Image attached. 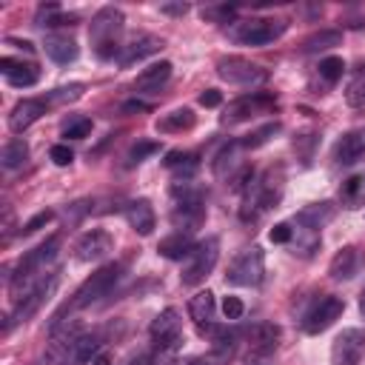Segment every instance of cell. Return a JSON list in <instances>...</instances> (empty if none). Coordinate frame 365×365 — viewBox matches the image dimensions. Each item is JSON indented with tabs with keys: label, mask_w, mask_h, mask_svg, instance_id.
I'll return each mask as SVG.
<instances>
[{
	"label": "cell",
	"mask_w": 365,
	"mask_h": 365,
	"mask_svg": "<svg viewBox=\"0 0 365 365\" xmlns=\"http://www.w3.org/2000/svg\"><path fill=\"white\" fill-rule=\"evenodd\" d=\"M268 237H271V242H291L294 240V228L288 222H277Z\"/></svg>",
	"instance_id": "ee69618b"
},
{
	"label": "cell",
	"mask_w": 365,
	"mask_h": 365,
	"mask_svg": "<svg viewBox=\"0 0 365 365\" xmlns=\"http://www.w3.org/2000/svg\"><path fill=\"white\" fill-rule=\"evenodd\" d=\"M277 106V97L268 94V91H251L245 97H237L234 103H228L225 114H222V123L225 125H234V123H242V120H251L257 114H265Z\"/></svg>",
	"instance_id": "9c48e42d"
},
{
	"label": "cell",
	"mask_w": 365,
	"mask_h": 365,
	"mask_svg": "<svg viewBox=\"0 0 365 365\" xmlns=\"http://www.w3.org/2000/svg\"><path fill=\"white\" fill-rule=\"evenodd\" d=\"M151 342L160 351H177L182 342V319L177 314V308H163L154 319H151Z\"/></svg>",
	"instance_id": "52a82bcc"
},
{
	"label": "cell",
	"mask_w": 365,
	"mask_h": 365,
	"mask_svg": "<svg viewBox=\"0 0 365 365\" xmlns=\"http://www.w3.org/2000/svg\"><path fill=\"white\" fill-rule=\"evenodd\" d=\"M11 46H17V48H23V51H31V43L29 40H9Z\"/></svg>",
	"instance_id": "681fc988"
},
{
	"label": "cell",
	"mask_w": 365,
	"mask_h": 365,
	"mask_svg": "<svg viewBox=\"0 0 365 365\" xmlns=\"http://www.w3.org/2000/svg\"><path fill=\"white\" fill-rule=\"evenodd\" d=\"M83 91H86V86H83V83H68V86L54 88V91L46 97V103H74V100H80V97H83Z\"/></svg>",
	"instance_id": "836d02e7"
},
{
	"label": "cell",
	"mask_w": 365,
	"mask_h": 365,
	"mask_svg": "<svg viewBox=\"0 0 365 365\" xmlns=\"http://www.w3.org/2000/svg\"><path fill=\"white\" fill-rule=\"evenodd\" d=\"M237 14L234 6H205L202 9V17L205 20H214V23H228L231 26V17Z\"/></svg>",
	"instance_id": "74e56055"
},
{
	"label": "cell",
	"mask_w": 365,
	"mask_h": 365,
	"mask_svg": "<svg viewBox=\"0 0 365 365\" xmlns=\"http://www.w3.org/2000/svg\"><path fill=\"white\" fill-rule=\"evenodd\" d=\"M71 20H74V14H63L57 3H46L37 11V26H66Z\"/></svg>",
	"instance_id": "1f68e13d"
},
{
	"label": "cell",
	"mask_w": 365,
	"mask_h": 365,
	"mask_svg": "<svg viewBox=\"0 0 365 365\" xmlns=\"http://www.w3.org/2000/svg\"><path fill=\"white\" fill-rule=\"evenodd\" d=\"M128 365H151V354H137Z\"/></svg>",
	"instance_id": "c3c4849f"
},
{
	"label": "cell",
	"mask_w": 365,
	"mask_h": 365,
	"mask_svg": "<svg viewBox=\"0 0 365 365\" xmlns=\"http://www.w3.org/2000/svg\"><path fill=\"white\" fill-rule=\"evenodd\" d=\"M168 77H171V63H168V60H160V63H151L148 68H143V71L137 74L134 88L151 94V91H157Z\"/></svg>",
	"instance_id": "484cf974"
},
{
	"label": "cell",
	"mask_w": 365,
	"mask_h": 365,
	"mask_svg": "<svg viewBox=\"0 0 365 365\" xmlns=\"http://www.w3.org/2000/svg\"><path fill=\"white\" fill-rule=\"evenodd\" d=\"M83 336L80 331V322H68V319H60L57 325H51V339H48V351H46V362L48 365H63L66 359H71L74 354V345L77 339Z\"/></svg>",
	"instance_id": "ba28073f"
},
{
	"label": "cell",
	"mask_w": 365,
	"mask_h": 365,
	"mask_svg": "<svg viewBox=\"0 0 365 365\" xmlns=\"http://www.w3.org/2000/svg\"><path fill=\"white\" fill-rule=\"evenodd\" d=\"M111 248H114L111 234L103 231V228H91V231L80 234V240L74 242V257H77L80 262H97V259L108 257Z\"/></svg>",
	"instance_id": "4fadbf2b"
},
{
	"label": "cell",
	"mask_w": 365,
	"mask_h": 365,
	"mask_svg": "<svg viewBox=\"0 0 365 365\" xmlns=\"http://www.w3.org/2000/svg\"><path fill=\"white\" fill-rule=\"evenodd\" d=\"M163 46H165V43H163V37H157V34H134V37L123 46L117 63H120L123 68H128V66H134V63H140V60L157 54Z\"/></svg>",
	"instance_id": "5bb4252c"
},
{
	"label": "cell",
	"mask_w": 365,
	"mask_h": 365,
	"mask_svg": "<svg viewBox=\"0 0 365 365\" xmlns=\"http://www.w3.org/2000/svg\"><path fill=\"white\" fill-rule=\"evenodd\" d=\"M46 114V100H20L14 108H11V114H9V128L14 131V134H23L29 125H34L40 117Z\"/></svg>",
	"instance_id": "ac0fdd59"
},
{
	"label": "cell",
	"mask_w": 365,
	"mask_h": 365,
	"mask_svg": "<svg viewBox=\"0 0 365 365\" xmlns=\"http://www.w3.org/2000/svg\"><path fill=\"white\" fill-rule=\"evenodd\" d=\"M197 100H200V106H205V108H214V106H220V103H222V94H220L217 88H205V91H202Z\"/></svg>",
	"instance_id": "f6af8a7d"
},
{
	"label": "cell",
	"mask_w": 365,
	"mask_h": 365,
	"mask_svg": "<svg viewBox=\"0 0 365 365\" xmlns=\"http://www.w3.org/2000/svg\"><path fill=\"white\" fill-rule=\"evenodd\" d=\"M282 34H285V20H271V17H251L228 26V37L245 46H268Z\"/></svg>",
	"instance_id": "7a4b0ae2"
},
{
	"label": "cell",
	"mask_w": 365,
	"mask_h": 365,
	"mask_svg": "<svg viewBox=\"0 0 365 365\" xmlns=\"http://www.w3.org/2000/svg\"><path fill=\"white\" fill-rule=\"evenodd\" d=\"M342 43V31L336 29H322V31H314L311 37L302 40V51L305 54H314V51H325V48H334Z\"/></svg>",
	"instance_id": "f1b7e54d"
},
{
	"label": "cell",
	"mask_w": 365,
	"mask_h": 365,
	"mask_svg": "<svg viewBox=\"0 0 365 365\" xmlns=\"http://www.w3.org/2000/svg\"><path fill=\"white\" fill-rule=\"evenodd\" d=\"M125 29V17L117 6H103L94 17H91V26H88V40H91V48L100 60H114L120 57L123 51V43H120V34Z\"/></svg>",
	"instance_id": "6da1fadb"
},
{
	"label": "cell",
	"mask_w": 365,
	"mask_h": 365,
	"mask_svg": "<svg viewBox=\"0 0 365 365\" xmlns=\"http://www.w3.org/2000/svg\"><path fill=\"white\" fill-rule=\"evenodd\" d=\"M120 271H123V265H117V262H108V265H103V268H97L77 291H74V299L66 305V311H74V308H88L91 302H97L100 297H106L111 288H114V282L120 279Z\"/></svg>",
	"instance_id": "5b68a950"
},
{
	"label": "cell",
	"mask_w": 365,
	"mask_h": 365,
	"mask_svg": "<svg viewBox=\"0 0 365 365\" xmlns=\"http://www.w3.org/2000/svg\"><path fill=\"white\" fill-rule=\"evenodd\" d=\"M342 311H345V302H342V297H319L314 305H311V311L302 317V331L305 334H319V331H325V328H331L339 317H342Z\"/></svg>",
	"instance_id": "8fae6325"
},
{
	"label": "cell",
	"mask_w": 365,
	"mask_h": 365,
	"mask_svg": "<svg viewBox=\"0 0 365 365\" xmlns=\"http://www.w3.org/2000/svg\"><path fill=\"white\" fill-rule=\"evenodd\" d=\"M191 125H194V111L191 108H174V111H168L157 120V131H165V134L185 131Z\"/></svg>",
	"instance_id": "4316f807"
},
{
	"label": "cell",
	"mask_w": 365,
	"mask_h": 365,
	"mask_svg": "<svg viewBox=\"0 0 365 365\" xmlns=\"http://www.w3.org/2000/svg\"><path fill=\"white\" fill-rule=\"evenodd\" d=\"M157 151H160V143H157V140H137V143L128 148V165L143 163L145 157H151V154H157Z\"/></svg>",
	"instance_id": "d590c367"
},
{
	"label": "cell",
	"mask_w": 365,
	"mask_h": 365,
	"mask_svg": "<svg viewBox=\"0 0 365 365\" xmlns=\"http://www.w3.org/2000/svg\"><path fill=\"white\" fill-rule=\"evenodd\" d=\"M217 259H220V240H217V237L200 240V242L191 248V254L185 257V265H182V274H180L182 285H197V282H202V279L214 271Z\"/></svg>",
	"instance_id": "277c9868"
},
{
	"label": "cell",
	"mask_w": 365,
	"mask_h": 365,
	"mask_svg": "<svg viewBox=\"0 0 365 365\" xmlns=\"http://www.w3.org/2000/svg\"><path fill=\"white\" fill-rule=\"evenodd\" d=\"M334 202H328V200H322V202H311V205H305L299 214H297V222L305 228V231H317V228H322V225H328L331 220H334Z\"/></svg>",
	"instance_id": "cb8c5ba5"
},
{
	"label": "cell",
	"mask_w": 365,
	"mask_h": 365,
	"mask_svg": "<svg viewBox=\"0 0 365 365\" xmlns=\"http://www.w3.org/2000/svg\"><path fill=\"white\" fill-rule=\"evenodd\" d=\"M51 220H54V211H37V214H34V217L20 228V231H23V234H34V231H40L43 225H48Z\"/></svg>",
	"instance_id": "60d3db41"
},
{
	"label": "cell",
	"mask_w": 365,
	"mask_h": 365,
	"mask_svg": "<svg viewBox=\"0 0 365 365\" xmlns=\"http://www.w3.org/2000/svg\"><path fill=\"white\" fill-rule=\"evenodd\" d=\"M348 103H351V106H362V103H365V66H362V71L354 77V83L348 86Z\"/></svg>",
	"instance_id": "f35d334b"
},
{
	"label": "cell",
	"mask_w": 365,
	"mask_h": 365,
	"mask_svg": "<svg viewBox=\"0 0 365 365\" xmlns=\"http://www.w3.org/2000/svg\"><path fill=\"white\" fill-rule=\"evenodd\" d=\"M339 200H342L345 208H359V205H365V177H362V174L348 177V180L342 182V188H339Z\"/></svg>",
	"instance_id": "83f0119b"
},
{
	"label": "cell",
	"mask_w": 365,
	"mask_h": 365,
	"mask_svg": "<svg viewBox=\"0 0 365 365\" xmlns=\"http://www.w3.org/2000/svg\"><path fill=\"white\" fill-rule=\"evenodd\" d=\"M88 134H91V120L88 117H74L63 125V137H68V140H83Z\"/></svg>",
	"instance_id": "8d00e7d4"
},
{
	"label": "cell",
	"mask_w": 365,
	"mask_h": 365,
	"mask_svg": "<svg viewBox=\"0 0 365 365\" xmlns=\"http://www.w3.org/2000/svg\"><path fill=\"white\" fill-rule=\"evenodd\" d=\"M359 311H362V317H365V291H362V297H359Z\"/></svg>",
	"instance_id": "f907efd6"
},
{
	"label": "cell",
	"mask_w": 365,
	"mask_h": 365,
	"mask_svg": "<svg viewBox=\"0 0 365 365\" xmlns=\"http://www.w3.org/2000/svg\"><path fill=\"white\" fill-rule=\"evenodd\" d=\"M362 157H365V131H348L336 140V145H334L336 165H354Z\"/></svg>",
	"instance_id": "d6986e66"
},
{
	"label": "cell",
	"mask_w": 365,
	"mask_h": 365,
	"mask_svg": "<svg viewBox=\"0 0 365 365\" xmlns=\"http://www.w3.org/2000/svg\"><path fill=\"white\" fill-rule=\"evenodd\" d=\"M214 314H217V299H214V294H211L208 288H205V291H197V294L188 299V317L197 322L200 334H205V331L211 328Z\"/></svg>",
	"instance_id": "ffe728a7"
},
{
	"label": "cell",
	"mask_w": 365,
	"mask_h": 365,
	"mask_svg": "<svg viewBox=\"0 0 365 365\" xmlns=\"http://www.w3.org/2000/svg\"><path fill=\"white\" fill-rule=\"evenodd\" d=\"M43 48H46V54H48L54 63H60V66L74 63V60H77V54H80L77 40H74V37H68V34H57V31H54V34H46Z\"/></svg>",
	"instance_id": "44dd1931"
},
{
	"label": "cell",
	"mask_w": 365,
	"mask_h": 365,
	"mask_svg": "<svg viewBox=\"0 0 365 365\" xmlns=\"http://www.w3.org/2000/svg\"><path fill=\"white\" fill-rule=\"evenodd\" d=\"M365 356V331L345 328L331 342V365H359Z\"/></svg>",
	"instance_id": "30bf717a"
},
{
	"label": "cell",
	"mask_w": 365,
	"mask_h": 365,
	"mask_svg": "<svg viewBox=\"0 0 365 365\" xmlns=\"http://www.w3.org/2000/svg\"><path fill=\"white\" fill-rule=\"evenodd\" d=\"M57 291V277L51 274L48 279H40L20 302H14V311L6 317V322H3V336L11 331V325H20V322H26V319H31L48 299H51V294Z\"/></svg>",
	"instance_id": "8992f818"
},
{
	"label": "cell",
	"mask_w": 365,
	"mask_h": 365,
	"mask_svg": "<svg viewBox=\"0 0 365 365\" xmlns=\"http://www.w3.org/2000/svg\"><path fill=\"white\" fill-rule=\"evenodd\" d=\"M0 74L6 77V83L17 86V88H29L40 80V68L31 60H14V57H0Z\"/></svg>",
	"instance_id": "9a60e30c"
},
{
	"label": "cell",
	"mask_w": 365,
	"mask_h": 365,
	"mask_svg": "<svg viewBox=\"0 0 365 365\" xmlns=\"http://www.w3.org/2000/svg\"><path fill=\"white\" fill-rule=\"evenodd\" d=\"M319 77L325 80V86H334V83H339L342 80V74H345V60L342 57H325V60H319Z\"/></svg>",
	"instance_id": "d6a6232c"
},
{
	"label": "cell",
	"mask_w": 365,
	"mask_h": 365,
	"mask_svg": "<svg viewBox=\"0 0 365 365\" xmlns=\"http://www.w3.org/2000/svg\"><path fill=\"white\" fill-rule=\"evenodd\" d=\"M365 265V254L356 248V245H345L334 254L331 265H328V274L334 279H354Z\"/></svg>",
	"instance_id": "2e32d148"
},
{
	"label": "cell",
	"mask_w": 365,
	"mask_h": 365,
	"mask_svg": "<svg viewBox=\"0 0 365 365\" xmlns=\"http://www.w3.org/2000/svg\"><path fill=\"white\" fill-rule=\"evenodd\" d=\"M242 311H245V305H242V299H240V297H225V299H222V314H225V319H228V322L240 319V317H242Z\"/></svg>",
	"instance_id": "b9f144b4"
},
{
	"label": "cell",
	"mask_w": 365,
	"mask_h": 365,
	"mask_svg": "<svg viewBox=\"0 0 365 365\" xmlns=\"http://www.w3.org/2000/svg\"><path fill=\"white\" fill-rule=\"evenodd\" d=\"M228 356H231V351H220V348H214V351L205 354V356H194V359H188V365H225Z\"/></svg>",
	"instance_id": "ab89813d"
},
{
	"label": "cell",
	"mask_w": 365,
	"mask_h": 365,
	"mask_svg": "<svg viewBox=\"0 0 365 365\" xmlns=\"http://www.w3.org/2000/svg\"><path fill=\"white\" fill-rule=\"evenodd\" d=\"M265 277V254L259 245H251V248H242L228 271H225V282L228 285H242V288H251V285H259Z\"/></svg>",
	"instance_id": "3957f363"
},
{
	"label": "cell",
	"mask_w": 365,
	"mask_h": 365,
	"mask_svg": "<svg viewBox=\"0 0 365 365\" xmlns=\"http://www.w3.org/2000/svg\"><path fill=\"white\" fill-rule=\"evenodd\" d=\"M194 245H197V242L191 240L188 231H174V234H168V237L160 240L157 251H160V257H165V259H185Z\"/></svg>",
	"instance_id": "d4e9b609"
},
{
	"label": "cell",
	"mask_w": 365,
	"mask_h": 365,
	"mask_svg": "<svg viewBox=\"0 0 365 365\" xmlns=\"http://www.w3.org/2000/svg\"><path fill=\"white\" fill-rule=\"evenodd\" d=\"M125 220L140 237H148L154 231V225H157V217H154V208H151L148 200H131L125 205Z\"/></svg>",
	"instance_id": "7402d4cb"
},
{
	"label": "cell",
	"mask_w": 365,
	"mask_h": 365,
	"mask_svg": "<svg viewBox=\"0 0 365 365\" xmlns=\"http://www.w3.org/2000/svg\"><path fill=\"white\" fill-rule=\"evenodd\" d=\"M240 151H242V143L240 140H234V143H228V145L220 148V154L214 157V174L220 180H228L231 182L237 177V171L242 168L240 165Z\"/></svg>",
	"instance_id": "603a6c76"
},
{
	"label": "cell",
	"mask_w": 365,
	"mask_h": 365,
	"mask_svg": "<svg viewBox=\"0 0 365 365\" xmlns=\"http://www.w3.org/2000/svg\"><path fill=\"white\" fill-rule=\"evenodd\" d=\"M277 131H279V123H268V125H262V128H257V131L245 134L240 143H242V148H259V145H262V143H268Z\"/></svg>",
	"instance_id": "e575fe53"
},
{
	"label": "cell",
	"mask_w": 365,
	"mask_h": 365,
	"mask_svg": "<svg viewBox=\"0 0 365 365\" xmlns=\"http://www.w3.org/2000/svg\"><path fill=\"white\" fill-rule=\"evenodd\" d=\"M160 11H163V14H174V17H180V14L188 11V6H185V3H165V6H160Z\"/></svg>",
	"instance_id": "bcb514c9"
},
{
	"label": "cell",
	"mask_w": 365,
	"mask_h": 365,
	"mask_svg": "<svg viewBox=\"0 0 365 365\" xmlns=\"http://www.w3.org/2000/svg\"><path fill=\"white\" fill-rule=\"evenodd\" d=\"M217 74H220L225 83H234V86H257V83H262V80L268 77L259 66H254L251 60L237 57V54L222 57V60L217 63Z\"/></svg>",
	"instance_id": "7c38bea8"
},
{
	"label": "cell",
	"mask_w": 365,
	"mask_h": 365,
	"mask_svg": "<svg viewBox=\"0 0 365 365\" xmlns=\"http://www.w3.org/2000/svg\"><path fill=\"white\" fill-rule=\"evenodd\" d=\"M245 336H248V351L254 356H265V354L277 351V345H279V328L274 322H257L248 328Z\"/></svg>",
	"instance_id": "e0dca14e"
},
{
	"label": "cell",
	"mask_w": 365,
	"mask_h": 365,
	"mask_svg": "<svg viewBox=\"0 0 365 365\" xmlns=\"http://www.w3.org/2000/svg\"><path fill=\"white\" fill-rule=\"evenodd\" d=\"M48 157H51V163H54V165H68V163L74 160V154H71V148H68L66 143H57V145H51Z\"/></svg>",
	"instance_id": "7bdbcfd3"
},
{
	"label": "cell",
	"mask_w": 365,
	"mask_h": 365,
	"mask_svg": "<svg viewBox=\"0 0 365 365\" xmlns=\"http://www.w3.org/2000/svg\"><path fill=\"white\" fill-rule=\"evenodd\" d=\"M111 362H114V359H111V354H108V351H100V354L91 359V365H111Z\"/></svg>",
	"instance_id": "7dc6e473"
},
{
	"label": "cell",
	"mask_w": 365,
	"mask_h": 365,
	"mask_svg": "<svg viewBox=\"0 0 365 365\" xmlns=\"http://www.w3.org/2000/svg\"><path fill=\"white\" fill-rule=\"evenodd\" d=\"M100 345H103L100 334H83V336L77 339V345H74L71 359H74L77 365H86V362H91V359L100 354Z\"/></svg>",
	"instance_id": "f546056e"
},
{
	"label": "cell",
	"mask_w": 365,
	"mask_h": 365,
	"mask_svg": "<svg viewBox=\"0 0 365 365\" xmlns=\"http://www.w3.org/2000/svg\"><path fill=\"white\" fill-rule=\"evenodd\" d=\"M26 157H29V145H26V140H9V143L3 145L0 163H3V168H17V165L26 163Z\"/></svg>",
	"instance_id": "4dcf8cb0"
}]
</instances>
